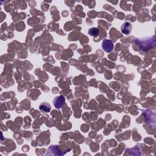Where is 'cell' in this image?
Returning a JSON list of instances; mask_svg holds the SVG:
<instances>
[{"mask_svg": "<svg viewBox=\"0 0 156 156\" xmlns=\"http://www.w3.org/2000/svg\"><path fill=\"white\" fill-rule=\"evenodd\" d=\"M39 109L42 112H43V113L49 112L51 110V106L48 103L45 102V103H42L40 105Z\"/></svg>", "mask_w": 156, "mask_h": 156, "instance_id": "277c9868", "label": "cell"}, {"mask_svg": "<svg viewBox=\"0 0 156 156\" xmlns=\"http://www.w3.org/2000/svg\"><path fill=\"white\" fill-rule=\"evenodd\" d=\"M102 48L105 52L109 53L113 51L114 48V45L113 42L111 40L106 39L103 42Z\"/></svg>", "mask_w": 156, "mask_h": 156, "instance_id": "6da1fadb", "label": "cell"}, {"mask_svg": "<svg viewBox=\"0 0 156 156\" xmlns=\"http://www.w3.org/2000/svg\"><path fill=\"white\" fill-rule=\"evenodd\" d=\"M65 103V99L63 96H57L53 100V104L57 109H60L63 107Z\"/></svg>", "mask_w": 156, "mask_h": 156, "instance_id": "7a4b0ae2", "label": "cell"}, {"mask_svg": "<svg viewBox=\"0 0 156 156\" xmlns=\"http://www.w3.org/2000/svg\"><path fill=\"white\" fill-rule=\"evenodd\" d=\"M98 33H99L98 29L97 28H96V27H93V28H91L88 31V34L91 36H93V37L97 36L98 35Z\"/></svg>", "mask_w": 156, "mask_h": 156, "instance_id": "5b68a950", "label": "cell"}, {"mask_svg": "<svg viewBox=\"0 0 156 156\" xmlns=\"http://www.w3.org/2000/svg\"><path fill=\"white\" fill-rule=\"evenodd\" d=\"M121 29L123 34L129 35L132 31V25L129 22H125L122 24Z\"/></svg>", "mask_w": 156, "mask_h": 156, "instance_id": "3957f363", "label": "cell"}]
</instances>
